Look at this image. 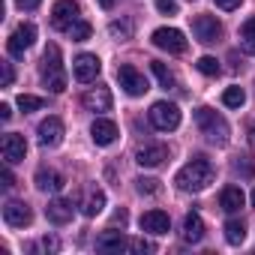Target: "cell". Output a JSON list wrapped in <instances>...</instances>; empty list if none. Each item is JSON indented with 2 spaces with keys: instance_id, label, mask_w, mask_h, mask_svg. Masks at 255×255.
<instances>
[{
  "instance_id": "6da1fadb",
  "label": "cell",
  "mask_w": 255,
  "mask_h": 255,
  "mask_svg": "<svg viewBox=\"0 0 255 255\" xmlns=\"http://www.w3.org/2000/svg\"><path fill=\"white\" fill-rule=\"evenodd\" d=\"M174 183H177V189H183V192H201V189H207V186L213 183V165H210V159L192 156V159L174 174Z\"/></svg>"
},
{
  "instance_id": "7a4b0ae2",
  "label": "cell",
  "mask_w": 255,
  "mask_h": 255,
  "mask_svg": "<svg viewBox=\"0 0 255 255\" xmlns=\"http://www.w3.org/2000/svg\"><path fill=\"white\" fill-rule=\"evenodd\" d=\"M39 75H42V84L51 90V93H63L66 90V75H63V57H60V48L51 42L42 54V63H39Z\"/></svg>"
},
{
  "instance_id": "3957f363",
  "label": "cell",
  "mask_w": 255,
  "mask_h": 255,
  "mask_svg": "<svg viewBox=\"0 0 255 255\" xmlns=\"http://www.w3.org/2000/svg\"><path fill=\"white\" fill-rule=\"evenodd\" d=\"M195 123H198L201 135H204L210 144H219V147L228 144V123H225V117L216 114L213 108H207V105L195 108Z\"/></svg>"
},
{
  "instance_id": "277c9868",
  "label": "cell",
  "mask_w": 255,
  "mask_h": 255,
  "mask_svg": "<svg viewBox=\"0 0 255 255\" xmlns=\"http://www.w3.org/2000/svg\"><path fill=\"white\" fill-rule=\"evenodd\" d=\"M150 123L162 132H171L180 126V108L174 102H153L150 105Z\"/></svg>"
},
{
  "instance_id": "5b68a950",
  "label": "cell",
  "mask_w": 255,
  "mask_h": 255,
  "mask_svg": "<svg viewBox=\"0 0 255 255\" xmlns=\"http://www.w3.org/2000/svg\"><path fill=\"white\" fill-rule=\"evenodd\" d=\"M117 81H120V87H123L126 93H129V96H144V93L150 90L147 78H144L135 66H129V63L117 66Z\"/></svg>"
},
{
  "instance_id": "8992f818",
  "label": "cell",
  "mask_w": 255,
  "mask_h": 255,
  "mask_svg": "<svg viewBox=\"0 0 255 255\" xmlns=\"http://www.w3.org/2000/svg\"><path fill=\"white\" fill-rule=\"evenodd\" d=\"M33 42H36V27H33L30 21H21V24L12 30V36L6 39V51H9L12 57H24V51H27Z\"/></svg>"
},
{
  "instance_id": "52a82bcc",
  "label": "cell",
  "mask_w": 255,
  "mask_h": 255,
  "mask_svg": "<svg viewBox=\"0 0 255 255\" xmlns=\"http://www.w3.org/2000/svg\"><path fill=\"white\" fill-rule=\"evenodd\" d=\"M78 15H81V9H78L75 0H57L54 9H51V27L54 30H69L78 21Z\"/></svg>"
},
{
  "instance_id": "ba28073f",
  "label": "cell",
  "mask_w": 255,
  "mask_h": 255,
  "mask_svg": "<svg viewBox=\"0 0 255 255\" xmlns=\"http://www.w3.org/2000/svg\"><path fill=\"white\" fill-rule=\"evenodd\" d=\"M150 39H153L156 48H162V51H168V54H183V51H186V39H183V33L174 30V27H159V30H153Z\"/></svg>"
},
{
  "instance_id": "9c48e42d",
  "label": "cell",
  "mask_w": 255,
  "mask_h": 255,
  "mask_svg": "<svg viewBox=\"0 0 255 255\" xmlns=\"http://www.w3.org/2000/svg\"><path fill=\"white\" fill-rule=\"evenodd\" d=\"M192 33H195L198 42L210 45V42H216V39L222 36V24H219L213 15H195V18H192Z\"/></svg>"
},
{
  "instance_id": "30bf717a",
  "label": "cell",
  "mask_w": 255,
  "mask_h": 255,
  "mask_svg": "<svg viewBox=\"0 0 255 255\" xmlns=\"http://www.w3.org/2000/svg\"><path fill=\"white\" fill-rule=\"evenodd\" d=\"M99 72H102V63H99L96 54H78L75 63H72V75H75V81H81V84L96 81Z\"/></svg>"
},
{
  "instance_id": "8fae6325",
  "label": "cell",
  "mask_w": 255,
  "mask_h": 255,
  "mask_svg": "<svg viewBox=\"0 0 255 255\" xmlns=\"http://www.w3.org/2000/svg\"><path fill=\"white\" fill-rule=\"evenodd\" d=\"M0 153H3L6 165H15V162H24V153H27V141L24 135H15V132H6L3 141H0Z\"/></svg>"
},
{
  "instance_id": "7c38bea8",
  "label": "cell",
  "mask_w": 255,
  "mask_h": 255,
  "mask_svg": "<svg viewBox=\"0 0 255 255\" xmlns=\"http://www.w3.org/2000/svg\"><path fill=\"white\" fill-rule=\"evenodd\" d=\"M30 219H33V213H30V207L24 201H6L3 204V222L6 225L24 228V225H30Z\"/></svg>"
},
{
  "instance_id": "4fadbf2b",
  "label": "cell",
  "mask_w": 255,
  "mask_h": 255,
  "mask_svg": "<svg viewBox=\"0 0 255 255\" xmlns=\"http://www.w3.org/2000/svg\"><path fill=\"white\" fill-rule=\"evenodd\" d=\"M63 141V120L60 117H48L39 123V144L42 147H57Z\"/></svg>"
},
{
  "instance_id": "5bb4252c",
  "label": "cell",
  "mask_w": 255,
  "mask_h": 255,
  "mask_svg": "<svg viewBox=\"0 0 255 255\" xmlns=\"http://www.w3.org/2000/svg\"><path fill=\"white\" fill-rule=\"evenodd\" d=\"M138 225H141V231H147V234H168L171 219H168L165 210H147V213H141Z\"/></svg>"
},
{
  "instance_id": "9a60e30c",
  "label": "cell",
  "mask_w": 255,
  "mask_h": 255,
  "mask_svg": "<svg viewBox=\"0 0 255 255\" xmlns=\"http://www.w3.org/2000/svg\"><path fill=\"white\" fill-rule=\"evenodd\" d=\"M90 138H93L99 147L114 144V141H117V123H114V120H105V117L93 120V126H90Z\"/></svg>"
},
{
  "instance_id": "2e32d148",
  "label": "cell",
  "mask_w": 255,
  "mask_h": 255,
  "mask_svg": "<svg viewBox=\"0 0 255 255\" xmlns=\"http://www.w3.org/2000/svg\"><path fill=\"white\" fill-rule=\"evenodd\" d=\"M168 159V147L165 144H147V147H141L138 153H135V162L141 165V168H156V165H162Z\"/></svg>"
},
{
  "instance_id": "e0dca14e",
  "label": "cell",
  "mask_w": 255,
  "mask_h": 255,
  "mask_svg": "<svg viewBox=\"0 0 255 255\" xmlns=\"http://www.w3.org/2000/svg\"><path fill=\"white\" fill-rule=\"evenodd\" d=\"M72 213H75V207H72V201H66V198H54V201H48V207H45V216H48V222H54V225L72 222Z\"/></svg>"
},
{
  "instance_id": "ac0fdd59",
  "label": "cell",
  "mask_w": 255,
  "mask_h": 255,
  "mask_svg": "<svg viewBox=\"0 0 255 255\" xmlns=\"http://www.w3.org/2000/svg\"><path fill=\"white\" fill-rule=\"evenodd\" d=\"M126 246H129L126 234H123V231H114V228H108V231H102V234L96 237V249H99V252H120V249H126Z\"/></svg>"
},
{
  "instance_id": "d6986e66",
  "label": "cell",
  "mask_w": 255,
  "mask_h": 255,
  "mask_svg": "<svg viewBox=\"0 0 255 255\" xmlns=\"http://www.w3.org/2000/svg\"><path fill=\"white\" fill-rule=\"evenodd\" d=\"M81 105H84L87 111H108V108H111V93H108V87H93V90H87V93L81 96Z\"/></svg>"
},
{
  "instance_id": "ffe728a7",
  "label": "cell",
  "mask_w": 255,
  "mask_h": 255,
  "mask_svg": "<svg viewBox=\"0 0 255 255\" xmlns=\"http://www.w3.org/2000/svg\"><path fill=\"white\" fill-rule=\"evenodd\" d=\"M243 204H246V195H243L240 186H225V189L219 192V207H222L225 213H237Z\"/></svg>"
},
{
  "instance_id": "44dd1931",
  "label": "cell",
  "mask_w": 255,
  "mask_h": 255,
  "mask_svg": "<svg viewBox=\"0 0 255 255\" xmlns=\"http://www.w3.org/2000/svg\"><path fill=\"white\" fill-rule=\"evenodd\" d=\"M63 174L60 171H51V168H39L36 171V189H42V192H60L63 189Z\"/></svg>"
},
{
  "instance_id": "7402d4cb",
  "label": "cell",
  "mask_w": 255,
  "mask_h": 255,
  "mask_svg": "<svg viewBox=\"0 0 255 255\" xmlns=\"http://www.w3.org/2000/svg\"><path fill=\"white\" fill-rule=\"evenodd\" d=\"M183 240L186 243H201L204 240V219L198 213H186V219H183Z\"/></svg>"
},
{
  "instance_id": "603a6c76",
  "label": "cell",
  "mask_w": 255,
  "mask_h": 255,
  "mask_svg": "<svg viewBox=\"0 0 255 255\" xmlns=\"http://www.w3.org/2000/svg\"><path fill=\"white\" fill-rule=\"evenodd\" d=\"M102 207H105V192H102V189H90V192L84 195L81 213H84V216H99Z\"/></svg>"
},
{
  "instance_id": "cb8c5ba5",
  "label": "cell",
  "mask_w": 255,
  "mask_h": 255,
  "mask_svg": "<svg viewBox=\"0 0 255 255\" xmlns=\"http://www.w3.org/2000/svg\"><path fill=\"white\" fill-rule=\"evenodd\" d=\"M222 231H225V240H228L231 246H240V243L246 240V225H243V219H228Z\"/></svg>"
},
{
  "instance_id": "d4e9b609",
  "label": "cell",
  "mask_w": 255,
  "mask_h": 255,
  "mask_svg": "<svg viewBox=\"0 0 255 255\" xmlns=\"http://www.w3.org/2000/svg\"><path fill=\"white\" fill-rule=\"evenodd\" d=\"M240 45H243L246 54H255V15L243 21V27H240Z\"/></svg>"
},
{
  "instance_id": "484cf974",
  "label": "cell",
  "mask_w": 255,
  "mask_h": 255,
  "mask_svg": "<svg viewBox=\"0 0 255 255\" xmlns=\"http://www.w3.org/2000/svg\"><path fill=\"white\" fill-rule=\"evenodd\" d=\"M150 69H153V75H156V81L168 90V87H174V72L165 66V63H159V60H150Z\"/></svg>"
},
{
  "instance_id": "4316f807",
  "label": "cell",
  "mask_w": 255,
  "mask_h": 255,
  "mask_svg": "<svg viewBox=\"0 0 255 255\" xmlns=\"http://www.w3.org/2000/svg\"><path fill=\"white\" fill-rule=\"evenodd\" d=\"M222 102H225L228 108H240V105L246 102V93H243V87H228V90L222 93Z\"/></svg>"
},
{
  "instance_id": "83f0119b",
  "label": "cell",
  "mask_w": 255,
  "mask_h": 255,
  "mask_svg": "<svg viewBox=\"0 0 255 255\" xmlns=\"http://www.w3.org/2000/svg\"><path fill=\"white\" fill-rule=\"evenodd\" d=\"M42 105H45V99H42V96H30V93H21V96H18V108H21L24 114L39 111Z\"/></svg>"
},
{
  "instance_id": "f1b7e54d",
  "label": "cell",
  "mask_w": 255,
  "mask_h": 255,
  "mask_svg": "<svg viewBox=\"0 0 255 255\" xmlns=\"http://www.w3.org/2000/svg\"><path fill=\"white\" fill-rule=\"evenodd\" d=\"M195 66H198V72H201V75H210V78H213V75H219V60H216V57H210V54L198 57V63H195Z\"/></svg>"
},
{
  "instance_id": "f546056e",
  "label": "cell",
  "mask_w": 255,
  "mask_h": 255,
  "mask_svg": "<svg viewBox=\"0 0 255 255\" xmlns=\"http://www.w3.org/2000/svg\"><path fill=\"white\" fill-rule=\"evenodd\" d=\"M108 30H111V36H117V39H129V36H132V21H111Z\"/></svg>"
},
{
  "instance_id": "4dcf8cb0",
  "label": "cell",
  "mask_w": 255,
  "mask_h": 255,
  "mask_svg": "<svg viewBox=\"0 0 255 255\" xmlns=\"http://www.w3.org/2000/svg\"><path fill=\"white\" fill-rule=\"evenodd\" d=\"M66 33H69L75 42H84V39H90V24H87V21H75Z\"/></svg>"
},
{
  "instance_id": "1f68e13d",
  "label": "cell",
  "mask_w": 255,
  "mask_h": 255,
  "mask_svg": "<svg viewBox=\"0 0 255 255\" xmlns=\"http://www.w3.org/2000/svg\"><path fill=\"white\" fill-rule=\"evenodd\" d=\"M135 189H138L141 195H156V192H159V180H153V177H138V180H135Z\"/></svg>"
},
{
  "instance_id": "d6a6232c",
  "label": "cell",
  "mask_w": 255,
  "mask_h": 255,
  "mask_svg": "<svg viewBox=\"0 0 255 255\" xmlns=\"http://www.w3.org/2000/svg\"><path fill=\"white\" fill-rule=\"evenodd\" d=\"M234 171L243 174V177H255V165H252L246 156H237V159H234Z\"/></svg>"
},
{
  "instance_id": "836d02e7",
  "label": "cell",
  "mask_w": 255,
  "mask_h": 255,
  "mask_svg": "<svg viewBox=\"0 0 255 255\" xmlns=\"http://www.w3.org/2000/svg\"><path fill=\"white\" fill-rule=\"evenodd\" d=\"M12 78H15V72H12V63H9V60H3V63H0V84H3V87H9V84H12Z\"/></svg>"
},
{
  "instance_id": "e575fe53",
  "label": "cell",
  "mask_w": 255,
  "mask_h": 255,
  "mask_svg": "<svg viewBox=\"0 0 255 255\" xmlns=\"http://www.w3.org/2000/svg\"><path fill=\"white\" fill-rule=\"evenodd\" d=\"M153 3H156V9L162 15H177V3H174V0H153Z\"/></svg>"
},
{
  "instance_id": "d590c367",
  "label": "cell",
  "mask_w": 255,
  "mask_h": 255,
  "mask_svg": "<svg viewBox=\"0 0 255 255\" xmlns=\"http://www.w3.org/2000/svg\"><path fill=\"white\" fill-rule=\"evenodd\" d=\"M0 186H3V189H12V186H15V177H12V171H9V168L0 171Z\"/></svg>"
},
{
  "instance_id": "8d00e7d4",
  "label": "cell",
  "mask_w": 255,
  "mask_h": 255,
  "mask_svg": "<svg viewBox=\"0 0 255 255\" xmlns=\"http://www.w3.org/2000/svg\"><path fill=\"white\" fill-rule=\"evenodd\" d=\"M42 249L45 252H57L60 249V240L57 237H42Z\"/></svg>"
},
{
  "instance_id": "74e56055",
  "label": "cell",
  "mask_w": 255,
  "mask_h": 255,
  "mask_svg": "<svg viewBox=\"0 0 255 255\" xmlns=\"http://www.w3.org/2000/svg\"><path fill=\"white\" fill-rule=\"evenodd\" d=\"M129 246H132L135 252H153V249H156V246H153V243H147V240H132Z\"/></svg>"
},
{
  "instance_id": "f35d334b",
  "label": "cell",
  "mask_w": 255,
  "mask_h": 255,
  "mask_svg": "<svg viewBox=\"0 0 255 255\" xmlns=\"http://www.w3.org/2000/svg\"><path fill=\"white\" fill-rule=\"evenodd\" d=\"M213 3H216L219 9H237V6H240V0H213Z\"/></svg>"
},
{
  "instance_id": "ab89813d",
  "label": "cell",
  "mask_w": 255,
  "mask_h": 255,
  "mask_svg": "<svg viewBox=\"0 0 255 255\" xmlns=\"http://www.w3.org/2000/svg\"><path fill=\"white\" fill-rule=\"evenodd\" d=\"M15 3H18L21 9H36V6L42 3V0H15Z\"/></svg>"
},
{
  "instance_id": "60d3db41",
  "label": "cell",
  "mask_w": 255,
  "mask_h": 255,
  "mask_svg": "<svg viewBox=\"0 0 255 255\" xmlns=\"http://www.w3.org/2000/svg\"><path fill=\"white\" fill-rule=\"evenodd\" d=\"M114 222L126 225V222H129V213H126V210H117V213H114Z\"/></svg>"
},
{
  "instance_id": "b9f144b4",
  "label": "cell",
  "mask_w": 255,
  "mask_h": 255,
  "mask_svg": "<svg viewBox=\"0 0 255 255\" xmlns=\"http://www.w3.org/2000/svg\"><path fill=\"white\" fill-rule=\"evenodd\" d=\"M12 117V108L9 105H0V120H9Z\"/></svg>"
},
{
  "instance_id": "7bdbcfd3",
  "label": "cell",
  "mask_w": 255,
  "mask_h": 255,
  "mask_svg": "<svg viewBox=\"0 0 255 255\" xmlns=\"http://www.w3.org/2000/svg\"><path fill=\"white\" fill-rule=\"evenodd\" d=\"M114 3H117V0H99V6H102V9H114Z\"/></svg>"
},
{
  "instance_id": "ee69618b",
  "label": "cell",
  "mask_w": 255,
  "mask_h": 255,
  "mask_svg": "<svg viewBox=\"0 0 255 255\" xmlns=\"http://www.w3.org/2000/svg\"><path fill=\"white\" fill-rule=\"evenodd\" d=\"M249 144H252V150H255V126L249 129Z\"/></svg>"
},
{
  "instance_id": "f6af8a7d",
  "label": "cell",
  "mask_w": 255,
  "mask_h": 255,
  "mask_svg": "<svg viewBox=\"0 0 255 255\" xmlns=\"http://www.w3.org/2000/svg\"><path fill=\"white\" fill-rule=\"evenodd\" d=\"M252 207H255V189H252Z\"/></svg>"
}]
</instances>
